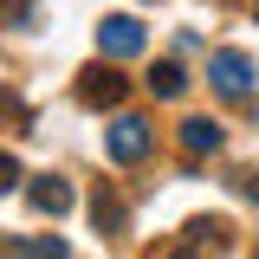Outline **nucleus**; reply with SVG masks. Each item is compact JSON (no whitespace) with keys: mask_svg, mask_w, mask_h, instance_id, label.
<instances>
[{"mask_svg":"<svg viewBox=\"0 0 259 259\" xmlns=\"http://www.w3.org/2000/svg\"><path fill=\"white\" fill-rule=\"evenodd\" d=\"M227 253H233L227 221H188V227H182V246H175V259H227Z\"/></svg>","mask_w":259,"mask_h":259,"instance_id":"obj_2","label":"nucleus"},{"mask_svg":"<svg viewBox=\"0 0 259 259\" xmlns=\"http://www.w3.org/2000/svg\"><path fill=\"white\" fill-rule=\"evenodd\" d=\"M143 46H149V32L136 26L130 13H110V20L97 26V52H104V59H136Z\"/></svg>","mask_w":259,"mask_h":259,"instance_id":"obj_5","label":"nucleus"},{"mask_svg":"<svg viewBox=\"0 0 259 259\" xmlns=\"http://www.w3.org/2000/svg\"><path fill=\"white\" fill-rule=\"evenodd\" d=\"M91 221L104 227V233H117V227H123V201H117V194H104V188H97V201H91Z\"/></svg>","mask_w":259,"mask_h":259,"instance_id":"obj_10","label":"nucleus"},{"mask_svg":"<svg viewBox=\"0 0 259 259\" xmlns=\"http://www.w3.org/2000/svg\"><path fill=\"white\" fill-rule=\"evenodd\" d=\"M26 201L39 207V214H52V221H59V214H71V201H78V194H71V182H59V175H32V182H26Z\"/></svg>","mask_w":259,"mask_h":259,"instance_id":"obj_6","label":"nucleus"},{"mask_svg":"<svg viewBox=\"0 0 259 259\" xmlns=\"http://www.w3.org/2000/svg\"><path fill=\"white\" fill-rule=\"evenodd\" d=\"M123 71L117 65H91V71H78V104H91V110H117L123 104Z\"/></svg>","mask_w":259,"mask_h":259,"instance_id":"obj_3","label":"nucleus"},{"mask_svg":"<svg viewBox=\"0 0 259 259\" xmlns=\"http://www.w3.org/2000/svg\"><path fill=\"white\" fill-rule=\"evenodd\" d=\"M143 84H149V91H156V97H182V91H188V71H182V65H175V59H162L156 71L143 78Z\"/></svg>","mask_w":259,"mask_h":259,"instance_id":"obj_8","label":"nucleus"},{"mask_svg":"<svg viewBox=\"0 0 259 259\" xmlns=\"http://www.w3.org/2000/svg\"><path fill=\"white\" fill-rule=\"evenodd\" d=\"M207 84H214L221 97H246V91H253V59L233 52V46L214 52V59H207Z\"/></svg>","mask_w":259,"mask_h":259,"instance_id":"obj_4","label":"nucleus"},{"mask_svg":"<svg viewBox=\"0 0 259 259\" xmlns=\"http://www.w3.org/2000/svg\"><path fill=\"white\" fill-rule=\"evenodd\" d=\"M7 259H65V240L59 233H39V240H13Z\"/></svg>","mask_w":259,"mask_h":259,"instance_id":"obj_9","label":"nucleus"},{"mask_svg":"<svg viewBox=\"0 0 259 259\" xmlns=\"http://www.w3.org/2000/svg\"><path fill=\"white\" fill-rule=\"evenodd\" d=\"M240 194H246V201H259V168H246V175H240Z\"/></svg>","mask_w":259,"mask_h":259,"instance_id":"obj_12","label":"nucleus"},{"mask_svg":"<svg viewBox=\"0 0 259 259\" xmlns=\"http://www.w3.org/2000/svg\"><path fill=\"white\" fill-rule=\"evenodd\" d=\"M20 182H26V175H20V156H7V149H0V194H13Z\"/></svg>","mask_w":259,"mask_h":259,"instance_id":"obj_11","label":"nucleus"},{"mask_svg":"<svg viewBox=\"0 0 259 259\" xmlns=\"http://www.w3.org/2000/svg\"><path fill=\"white\" fill-rule=\"evenodd\" d=\"M149 143H156V130L143 123V117H110V130H104V149H110V162H143L149 156Z\"/></svg>","mask_w":259,"mask_h":259,"instance_id":"obj_1","label":"nucleus"},{"mask_svg":"<svg viewBox=\"0 0 259 259\" xmlns=\"http://www.w3.org/2000/svg\"><path fill=\"white\" fill-rule=\"evenodd\" d=\"M253 259H259V253H253Z\"/></svg>","mask_w":259,"mask_h":259,"instance_id":"obj_13","label":"nucleus"},{"mask_svg":"<svg viewBox=\"0 0 259 259\" xmlns=\"http://www.w3.org/2000/svg\"><path fill=\"white\" fill-rule=\"evenodd\" d=\"M221 143H227V130L214 123V117H188V123H182V149H188V156H214Z\"/></svg>","mask_w":259,"mask_h":259,"instance_id":"obj_7","label":"nucleus"}]
</instances>
